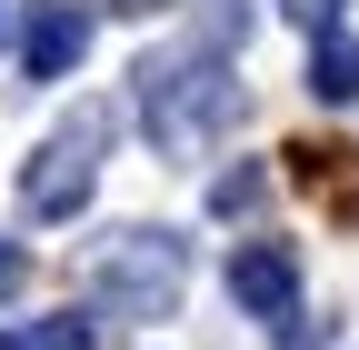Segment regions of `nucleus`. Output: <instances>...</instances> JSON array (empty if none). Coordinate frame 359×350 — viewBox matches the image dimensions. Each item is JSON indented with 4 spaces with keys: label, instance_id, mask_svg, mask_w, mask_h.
Returning <instances> with one entry per match:
<instances>
[{
    "label": "nucleus",
    "instance_id": "f257e3e1",
    "mask_svg": "<svg viewBox=\"0 0 359 350\" xmlns=\"http://www.w3.org/2000/svg\"><path fill=\"white\" fill-rule=\"evenodd\" d=\"M130 110H140V141L160 160H200L219 130H240L250 91H240V70L219 60L210 40H180V51H150L130 70Z\"/></svg>",
    "mask_w": 359,
    "mask_h": 350
},
{
    "label": "nucleus",
    "instance_id": "f03ea898",
    "mask_svg": "<svg viewBox=\"0 0 359 350\" xmlns=\"http://www.w3.org/2000/svg\"><path fill=\"white\" fill-rule=\"evenodd\" d=\"M180 290H190V240L140 221V231H110L90 250V300H100V320H170Z\"/></svg>",
    "mask_w": 359,
    "mask_h": 350
},
{
    "label": "nucleus",
    "instance_id": "7ed1b4c3",
    "mask_svg": "<svg viewBox=\"0 0 359 350\" xmlns=\"http://www.w3.org/2000/svg\"><path fill=\"white\" fill-rule=\"evenodd\" d=\"M110 130H120V110L110 101H80L50 141H40L30 160H20V210L30 221H70V210L100 190V160H110Z\"/></svg>",
    "mask_w": 359,
    "mask_h": 350
},
{
    "label": "nucleus",
    "instance_id": "20e7f679",
    "mask_svg": "<svg viewBox=\"0 0 359 350\" xmlns=\"http://www.w3.org/2000/svg\"><path fill=\"white\" fill-rule=\"evenodd\" d=\"M90 51V11L80 0H30L20 11V80H70Z\"/></svg>",
    "mask_w": 359,
    "mask_h": 350
},
{
    "label": "nucleus",
    "instance_id": "39448f33",
    "mask_svg": "<svg viewBox=\"0 0 359 350\" xmlns=\"http://www.w3.org/2000/svg\"><path fill=\"white\" fill-rule=\"evenodd\" d=\"M230 300L259 311V320L299 311V260H290V240H240V250H230Z\"/></svg>",
    "mask_w": 359,
    "mask_h": 350
},
{
    "label": "nucleus",
    "instance_id": "423d86ee",
    "mask_svg": "<svg viewBox=\"0 0 359 350\" xmlns=\"http://www.w3.org/2000/svg\"><path fill=\"white\" fill-rule=\"evenodd\" d=\"M0 350H100V320H80V311H50V320H11V330H0Z\"/></svg>",
    "mask_w": 359,
    "mask_h": 350
},
{
    "label": "nucleus",
    "instance_id": "0eeeda50",
    "mask_svg": "<svg viewBox=\"0 0 359 350\" xmlns=\"http://www.w3.org/2000/svg\"><path fill=\"white\" fill-rule=\"evenodd\" d=\"M309 91H320V101H359V40H349V30H320V51H309Z\"/></svg>",
    "mask_w": 359,
    "mask_h": 350
},
{
    "label": "nucleus",
    "instance_id": "6e6552de",
    "mask_svg": "<svg viewBox=\"0 0 359 350\" xmlns=\"http://www.w3.org/2000/svg\"><path fill=\"white\" fill-rule=\"evenodd\" d=\"M280 20H299L309 40H320V30H339V20H349V0H280Z\"/></svg>",
    "mask_w": 359,
    "mask_h": 350
},
{
    "label": "nucleus",
    "instance_id": "1a4fd4ad",
    "mask_svg": "<svg viewBox=\"0 0 359 350\" xmlns=\"http://www.w3.org/2000/svg\"><path fill=\"white\" fill-rule=\"evenodd\" d=\"M259 190H269V170H230V181H219V190H210V210H250Z\"/></svg>",
    "mask_w": 359,
    "mask_h": 350
},
{
    "label": "nucleus",
    "instance_id": "9d476101",
    "mask_svg": "<svg viewBox=\"0 0 359 350\" xmlns=\"http://www.w3.org/2000/svg\"><path fill=\"white\" fill-rule=\"evenodd\" d=\"M20 280H30V250H20V240H0V300H20Z\"/></svg>",
    "mask_w": 359,
    "mask_h": 350
},
{
    "label": "nucleus",
    "instance_id": "9b49d317",
    "mask_svg": "<svg viewBox=\"0 0 359 350\" xmlns=\"http://www.w3.org/2000/svg\"><path fill=\"white\" fill-rule=\"evenodd\" d=\"M100 11H120V20H140V11H160V0H100Z\"/></svg>",
    "mask_w": 359,
    "mask_h": 350
},
{
    "label": "nucleus",
    "instance_id": "f8f14e48",
    "mask_svg": "<svg viewBox=\"0 0 359 350\" xmlns=\"http://www.w3.org/2000/svg\"><path fill=\"white\" fill-rule=\"evenodd\" d=\"M0 40H11V20H0Z\"/></svg>",
    "mask_w": 359,
    "mask_h": 350
}]
</instances>
